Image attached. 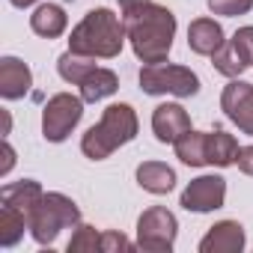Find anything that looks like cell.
Here are the masks:
<instances>
[{
    "label": "cell",
    "instance_id": "6da1fadb",
    "mask_svg": "<svg viewBox=\"0 0 253 253\" xmlns=\"http://www.w3.org/2000/svg\"><path fill=\"white\" fill-rule=\"evenodd\" d=\"M122 24L128 36L134 57L143 66L167 63L176 39V15L161 3H137L131 9H122Z\"/></svg>",
    "mask_w": 253,
    "mask_h": 253
},
{
    "label": "cell",
    "instance_id": "7a4b0ae2",
    "mask_svg": "<svg viewBox=\"0 0 253 253\" xmlns=\"http://www.w3.org/2000/svg\"><path fill=\"white\" fill-rule=\"evenodd\" d=\"M125 39L128 36H125L122 18L107 6H98V9H89L72 27L69 51L86 54V57H95V60H113V57L122 54Z\"/></svg>",
    "mask_w": 253,
    "mask_h": 253
},
{
    "label": "cell",
    "instance_id": "3957f363",
    "mask_svg": "<svg viewBox=\"0 0 253 253\" xmlns=\"http://www.w3.org/2000/svg\"><path fill=\"white\" fill-rule=\"evenodd\" d=\"M137 128H140V122H137V113L131 104H125V101L110 104V107H104L101 119L92 128H86V134L81 137V152L89 161H104L119 146L131 143L137 137Z\"/></svg>",
    "mask_w": 253,
    "mask_h": 253
},
{
    "label": "cell",
    "instance_id": "277c9868",
    "mask_svg": "<svg viewBox=\"0 0 253 253\" xmlns=\"http://www.w3.org/2000/svg\"><path fill=\"white\" fill-rule=\"evenodd\" d=\"M78 223H81V209H78V203H75L72 197L60 194V191H51V194L42 197L39 209H36L33 217H30V235H33L36 244L48 247V244L57 241V235H60L63 229H75Z\"/></svg>",
    "mask_w": 253,
    "mask_h": 253
},
{
    "label": "cell",
    "instance_id": "5b68a950",
    "mask_svg": "<svg viewBox=\"0 0 253 253\" xmlns=\"http://www.w3.org/2000/svg\"><path fill=\"white\" fill-rule=\"evenodd\" d=\"M140 89L146 95H176L191 98L200 92V78L188 66L176 63H152L140 69Z\"/></svg>",
    "mask_w": 253,
    "mask_h": 253
},
{
    "label": "cell",
    "instance_id": "8992f818",
    "mask_svg": "<svg viewBox=\"0 0 253 253\" xmlns=\"http://www.w3.org/2000/svg\"><path fill=\"white\" fill-rule=\"evenodd\" d=\"M84 98L72 92H57L42 107V137L48 143H63L84 116Z\"/></svg>",
    "mask_w": 253,
    "mask_h": 253
},
{
    "label": "cell",
    "instance_id": "52a82bcc",
    "mask_svg": "<svg viewBox=\"0 0 253 253\" xmlns=\"http://www.w3.org/2000/svg\"><path fill=\"white\" fill-rule=\"evenodd\" d=\"M176 235H179V220L164 206H149L137 217V247H143L149 253H167V250H173Z\"/></svg>",
    "mask_w": 253,
    "mask_h": 253
},
{
    "label": "cell",
    "instance_id": "ba28073f",
    "mask_svg": "<svg viewBox=\"0 0 253 253\" xmlns=\"http://www.w3.org/2000/svg\"><path fill=\"white\" fill-rule=\"evenodd\" d=\"M211 63L226 78H238L241 72H247L253 66V24L238 27L232 39H226L223 48L211 57Z\"/></svg>",
    "mask_w": 253,
    "mask_h": 253
},
{
    "label": "cell",
    "instance_id": "9c48e42d",
    "mask_svg": "<svg viewBox=\"0 0 253 253\" xmlns=\"http://www.w3.org/2000/svg\"><path fill=\"white\" fill-rule=\"evenodd\" d=\"M226 200V179L223 176H197L185 191H182V200L179 206L185 211H194V214H209L214 209H220Z\"/></svg>",
    "mask_w": 253,
    "mask_h": 253
},
{
    "label": "cell",
    "instance_id": "30bf717a",
    "mask_svg": "<svg viewBox=\"0 0 253 253\" xmlns=\"http://www.w3.org/2000/svg\"><path fill=\"white\" fill-rule=\"evenodd\" d=\"M220 110L232 125H238L241 134L253 137V84L232 78L220 92Z\"/></svg>",
    "mask_w": 253,
    "mask_h": 253
},
{
    "label": "cell",
    "instance_id": "8fae6325",
    "mask_svg": "<svg viewBox=\"0 0 253 253\" xmlns=\"http://www.w3.org/2000/svg\"><path fill=\"white\" fill-rule=\"evenodd\" d=\"M152 131L158 143H176L182 134L191 131V116L182 104H158L152 110Z\"/></svg>",
    "mask_w": 253,
    "mask_h": 253
},
{
    "label": "cell",
    "instance_id": "7c38bea8",
    "mask_svg": "<svg viewBox=\"0 0 253 253\" xmlns=\"http://www.w3.org/2000/svg\"><path fill=\"white\" fill-rule=\"evenodd\" d=\"M33 86V72L24 60L18 57H3L0 60V95L6 101L24 98Z\"/></svg>",
    "mask_w": 253,
    "mask_h": 253
},
{
    "label": "cell",
    "instance_id": "4fadbf2b",
    "mask_svg": "<svg viewBox=\"0 0 253 253\" xmlns=\"http://www.w3.org/2000/svg\"><path fill=\"white\" fill-rule=\"evenodd\" d=\"M241 247H244V226L238 220L214 223L200 241V253H238Z\"/></svg>",
    "mask_w": 253,
    "mask_h": 253
},
{
    "label": "cell",
    "instance_id": "5bb4252c",
    "mask_svg": "<svg viewBox=\"0 0 253 253\" xmlns=\"http://www.w3.org/2000/svg\"><path fill=\"white\" fill-rule=\"evenodd\" d=\"M226 36H223V27L214 21V18H194L191 27H188V48L200 57H214L220 48H223Z\"/></svg>",
    "mask_w": 253,
    "mask_h": 253
},
{
    "label": "cell",
    "instance_id": "9a60e30c",
    "mask_svg": "<svg viewBox=\"0 0 253 253\" xmlns=\"http://www.w3.org/2000/svg\"><path fill=\"white\" fill-rule=\"evenodd\" d=\"M45 191L39 182L33 179H21V182H12V185H3V191H0V203L3 206H12L15 211H21L27 220L33 217V211L39 209Z\"/></svg>",
    "mask_w": 253,
    "mask_h": 253
},
{
    "label": "cell",
    "instance_id": "2e32d148",
    "mask_svg": "<svg viewBox=\"0 0 253 253\" xmlns=\"http://www.w3.org/2000/svg\"><path fill=\"white\" fill-rule=\"evenodd\" d=\"M66 27H69V15L57 3H39L30 15V30L42 39H57L66 33Z\"/></svg>",
    "mask_w": 253,
    "mask_h": 253
},
{
    "label": "cell",
    "instance_id": "e0dca14e",
    "mask_svg": "<svg viewBox=\"0 0 253 253\" xmlns=\"http://www.w3.org/2000/svg\"><path fill=\"white\" fill-rule=\"evenodd\" d=\"M137 185L149 194H170L176 188V170L167 167L164 161H143L137 167Z\"/></svg>",
    "mask_w": 253,
    "mask_h": 253
},
{
    "label": "cell",
    "instance_id": "ac0fdd59",
    "mask_svg": "<svg viewBox=\"0 0 253 253\" xmlns=\"http://www.w3.org/2000/svg\"><path fill=\"white\" fill-rule=\"evenodd\" d=\"M119 89V78H116V72H110V69H92L84 81H81V98L86 101V104H95V101H101V98H110L113 92Z\"/></svg>",
    "mask_w": 253,
    "mask_h": 253
},
{
    "label": "cell",
    "instance_id": "d6986e66",
    "mask_svg": "<svg viewBox=\"0 0 253 253\" xmlns=\"http://www.w3.org/2000/svg\"><path fill=\"white\" fill-rule=\"evenodd\" d=\"M206 158H209V164H214V167H229V164H235V158H238V143H235V137L226 134L223 128L206 131Z\"/></svg>",
    "mask_w": 253,
    "mask_h": 253
},
{
    "label": "cell",
    "instance_id": "ffe728a7",
    "mask_svg": "<svg viewBox=\"0 0 253 253\" xmlns=\"http://www.w3.org/2000/svg\"><path fill=\"white\" fill-rule=\"evenodd\" d=\"M173 146H176V155H179L182 164H188V167H206L209 164V158H206V131H194L191 128Z\"/></svg>",
    "mask_w": 253,
    "mask_h": 253
},
{
    "label": "cell",
    "instance_id": "44dd1931",
    "mask_svg": "<svg viewBox=\"0 0 253 253\" xmlns=\"http://www.w3.org/2000/svg\"><path fill=\"white\" fill-rule=\"evenodd\" d=\"M24 229H30V220L12 206L0 203V247H15L24 238Z\"/></svg>",
    "mask_w": 253,
    "mask_h": 253
},
{
    "label": "cell",
    "instance_id": "7402d4cb",
    "mask_svg": "<svg viewBox=\"0 0 253 253\" xmlns=\"http://www.w3.org/2000/svg\"><path fill=\"white\" fill-rule=\"evenodd\" d=\"M92 69H98V66H95V57H86V54L66 51V54L57 60V72H60V78L69 81V84H75V86H81V81H84Z\"/></svg>",
    "mask_w": 253,
    "mask_h": 253
},
{
    "label": "cell",
    "instance_id": "603a6c76",
    "mask_svg": "<svg viewBox=\"0 0 253 253\" xmlns=\"http://www.w3.org/2000/svg\"><path fill=\"white\" fill-rule=\"evenodd\" d=\"M84 250H89V253L101 250V232H98L95 226L78 223V226H75V235H72V241H69V253H84Z\"/></svg>",
    "mask_w": 253,
    "mask_h": 253
},
{
    "label": "cell",
    "instance_id": "cb8c5ba5",
    "mask_svg": "<svg viewBox=\"0 0 253 253\" xmlns=\"http://www.w3.org/2000/svg\"><path fill=\"white\" fill-rule=\"evenodd\" d=\"M211 15H223V18H235V15H247L253 9V0H206Z\"/></svg>",
    "mask_w": 253,
    "mask_h": 253
},
{
    "label": "cell",
    "instance_id": "d4e9b609",
    "mask_svg": "<svg viewBox=\"0 0 253 253\" xmlns=\"http://www.w3.org/2000/svg\"><path fill=\"white\" fill-rule=\"evenodd\" d=\"M134 244L116 229H101V253H116V250H131Z\"/></svg>",
    "mask_w": 253,
    "mask_h": 253
},
{
    "label": "cell",
    "instance_id": "484cf974",
    "mask_svg": "<svg viewBox=\"0 0 253 253\" xmlns=\"http://www.w3.org/2000/svg\"><path fill=\"white\" fill-rule=\"evenodd\" d=\"M235 164H238V170H241L244 176H253V146H241Z\"/></svg>",
    "mask_w": 253,
    "mask_h": 253
},
{
    "label": "cell",
    "instance_id": "4316f807",
    "mask_svg": "<svg viewBox=\"0 0 253 253\" xmlns=\"http://www.w3.org/2000/svg\"><path fill=\"white\" fill-rule=\"evenodd\" d=\"M0 149H3V164H0V176H6L12 167H15V149L9 146V140L3 137V146H0Z\"/></svg>",
    "mask_w": 253,
    "mask_h": 253
},
{
    "label": "cell",
    "instance_id": "83f0119b",
    "mask_svg": "<svg viewBox=\"0 0 253 253\" xmlns=\"http://www.w3.org/2000/svg\"><path fill=\"white\" fill-rule=\"evenodd\" d=\"M9 3H12L15 9H27V6H33V3H39V0H9Z\"/></svg>",
    "mask_w": 253,
    "mask_h": 253
},
{
    "label": "cell",
    "instance_id": "f1b7e54d",
    "mask_svg": "<svg viewBox=\"0 0 253 253\" xmlns=\"http://www.w3.org/2000/svg\"><path fill=\"white\" fill-rule=\"evenodd\" d=\"M9 128H12V116H9V110H3V137L9 134Z\"/></svg>",
    "mask_w": 253,
    "mask_h": 253
},
{
    "label": "cell",
    "instance_id": "f546056e",
    "mask_svg": "<svg viewBox=\"0 0 253 253\" xmlns=\"http://www.w3.org/2000/svg\"><path fill=\"white\" fill-rule=\"evenodd\" d=\"M116 3H119L122 9H131V6H137V3H146V0H116Z\"/></svg>",
    "mask_w": 253,
    "mask_h": 253
}]
</instances>
